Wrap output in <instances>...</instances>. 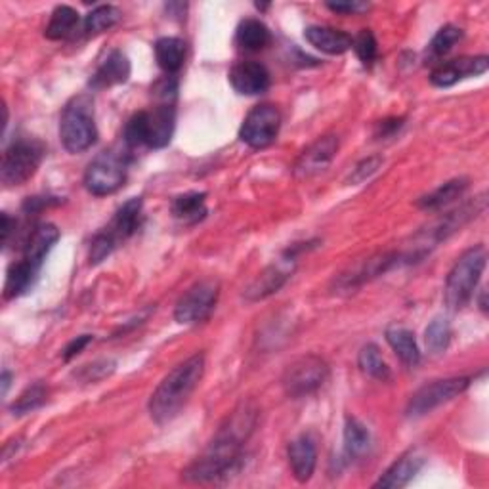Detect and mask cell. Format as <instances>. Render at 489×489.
Wrapping results in <instances>:
<instances>
[{
  "instance_id": "6da1fadb",
  "label": "cell",
  "mask_w": 489,
  "mask_h": 489,
  "mask_svg": "<svg viewBox=\"0 0 489 489\" xmlns=\"http://www.w3.org/2000/svg\"><path fill=\"white\" fill-rule=\"evenodd\" d=\"M255 424L256 409L241 404L225 419L203 454L182 472V478L190 484H209L228 476L241 461L245 442L253 434Z\"/></svg>"
},
{
  "instance_id": "7a4b0ae2",
  "label": "cell",
  "mask_w": 489,
  "mask_h": 489,
  "mask_svg": "<svg viewBox=\"0 0 489 489\" xmlns=\"http://www.w3.org/2000/svg\"><path fill=\"white\" fill-rule=\"evenodd\" d=\"M205 375V354H193L178 363L165 379L159 383L149 398V415L157 424H169L180 415L192 394Z\"/></svg>"
},
{
  "instance_id": "3957f363",
  "label": "cell",
  "mask_w": 489,
  "mask_h": 489,
  "mask_svg": "<svg viewBox=\"0 0 489 489\" xmlns=\"http://www.w3.org/2000/svg\"><path fill=\"white\" fill-rule=\"evenodd\" d=\"M177 127V109L174 104L159 102L154 109L138 111L124 127L122 140L130 149L147 146L152 149L167 147Z\"/></svg>"
},
{
  "instance_id": "277c9868",
  "label": "cell",
  "mask_w": 489,
  "mask_h": 489,
  "mask_svg": "<svg viewBox=\"0 0 489 489\" xmlns=\"http://www.w3.org/2000/svg\"><path fill=\"white\" fill-rule=\"evenodd\" d=\"M59 140L69 154H83L98 140L94 99L91 94L71 98L61 111Z\"/></svg>"
},
{
  "instance_id": "5b68a950",
  "label": "cell",
  "mask_w": 489,
  "mask_h": 489,
  "mask_svg": "<svg viewBox=\"0 0 489 489\" xmlns=\"http://www.w3.org/2000/svg\"><path fill=\"white\" fill-rule=\"evenodd\" d=\"M485 262L487 253L484 245L470 247L457 258L454 268L447 273L444 289L446 306L451 312H459L470 303L485 270Z\"/></svg>"
},
{
  "instance_id": "8992f818",
  "label": "cell",
  "mask_w": 489,
  "mask_h": 489,
  "mask_svg": "<svg viewBox=\"0 0 489 489\" xmlns=\"http://www.w3.org/2000/svg\"><path fill=\"white\" fill-rule=\"evenodd\" d=\"M44 154V144L33 140V138H18L12 142L6 147L3 167H0V180L4 187H16L33 178L41 167Z\"/></svg>"
},
{
  "instance_id": "52a82bcc",
  "label": "cell",
  "mask_w": 489,
  "mask_h": 489,
  "mask_svg": "<svg viewBox=\"0 0 489 489\" xmlns=\"http://www.w3.org/2000/svg\"><path fill=\"white\" fill-rule=\"evenodd\" d=\"M129 170V154H122V149H106L92 159L84 172V187L86 192L96 197H106L119 192L124 180H127Z\"/></svg>"
},
{
  "instance_id": "ba28073f",
  "label": "cell",
  "mask_w": 489,
  "mask_h": 489,
  "mask_svg": "<svg viewBox=\"0 0 489 489\" xmlns=\"http://www.w3.org/2000/svg\"><path fill=\"white\" fill-rule=\"evenodd\" d=\"M220 296V283L217 280H201L192 285L174 306V319L182 325L203 323L215 312Z\"/></svg>"
},
{
  "instance_id": "9c48e42d",
  "label": "cell",
  "mask_w": 489,
  "mask_h": 489,
  "mask_svg": "<svg viewBox=\"0 0 489 489\" xmlns=\"http://www.w3.org/2000/svg\"><path fill=\"white\" fill-rule=\"evenodd\" d=\"M329 377L327 361L319 356H303L295 359L283 375V388L287 396L304 398L318 392Z\"/></svg>"
},
{
  "instance_id": "30bf717a",
  "label": "cell",
  "mask_w": 489,
  "mask_h": 489,
  "mask_svg": "<svg viewBox=\"0 0 489 489\" xmlns=\"http://www.w3.org/2000/svg\"><path fill=\"white\" fill-rule=\"evenodd\" d=\"M470 386L469 377H451V379H442V381H434L430 384H424L421 390L411 396L409 406H407V417H424L429 415L430 411L436 407H440L447 401L459 398L461 394L467 392V388Z\"/></svg>"
},
{
  "instance_id": "8fae6325",
  "label": "cell",
  "mask_w": 489,
  "mask_h": 489,
  "mask_svg": "<svg viewBox=\"0 0 489 489\" xmlns=\"http://www.w3.org/2000/svg\"><path fill=\"white\" fill-rule=\"evenodd\" d=\"M281 129V113L275 106L262 104L248 111L245 117L240 138L241 142L253 149H264L272 146Z\"/></svg>"
},
{
  "instance_id": "7c38bea8",
  "label": "cell",
  "mask_w": 489,
  "mask_h": 489,
  "mask_svg": "<svg viewBox=\"0 0 489 489\" xmlns=\"http://www.w3.org/2000/svg\"><path fill=\"white\" fill-rule=\"evenodd\" d=\"M295 266H296V255L289 248L281 260L273 262V264H270L266 270H262L256 275L255 281L245 289V298L248 303H258V300H264L275 295L287 281H289V278L295 272Z\"/></svg>"
},
{
  "instance_id": "4fadbf2b",
  "label": "cell",
  "mask_w": 489,
  "mask_h": 489,
  "mask_svg": "<svg viewBox=\"0 0 489 489\" xmlns=\"http://www.w3.org/2000/svg\"><path fill=\"white\" fill-rule=\"evenodd\" d=\"M336 152H338V136L327 134L318 138L316 142L310 144L304 152L298 155L293 167V174L300 180L318 177V174H321L331 165Z\"/></svg>"
},
{
  "instance_id": "5bb4252c",
  "label": "cell",
  "mask_w": 489,
  "mask_h": 489,
  "mask_svg": "<svg viewBox=\"0 0 489 489\" xmlns=\"http://www.w3.org/2000/svg\"><path fill=\"white\" fill-rule=\"evenodd\" d=\"M398 258H399L398 253H379L369 256L367 260H361L354 268H350L344 273L338 275L336 289L341 293L343 291L352 293L359 289L361 285H366L367 281L379 278V275L390 270L398 262Z\"/></svg>"
},
{
  "instance_id": "9a60e30c",
  "label": "cell",
  "mask_w": 489,
  "mask_h": 489,
  "mask_svg": "<svg viewBox=\"0 0 489 489\" xmlns=\"http://www.w3.org/2000/svg\"><path fill=\"white\" fill-rule=\"evenodd\" d=\"M489 67V58L487 56H470V58H457L446 61V64L438 66L430 73V83L438 89H449L461 81L478 77L484 75Z\"/></svg>"
},
{
  "instance_id": "2e32d148",
  "label": "cell",
  "mask_w": 489,
  "mask_h": 489,
  "mask_svg": "<svg viewBox=\"0 0 489 489\" xmlns=\"http://www.w3.org/2000/svg\"><path fill=\"white\" fill-rule=\"evenodd\" d=\"M233 91L241 96H258L270 89V71L260 61H240L230 71Z\"/></svg>"
},
{
  "instance_id": "e0dca14e",
  "label": "cell",
  "mask_w": 489,
  "mask_h": 489,
  "mask_svg": "<svg viewBox=\"0 0 489 489\" xmlns=\"http://www.w3.org/2000/svg\"><path fill=\"white\" fill-rule=\"evenodd\" d=\"M424 461H426V457L419 447L406 451V454L401 455L377 482H375L373 487H377V489L379 487H383V489L406 487L419 474V470L424 465Z\"/></svg>"
},
{
  "instance_id": "ac0fdd59",
  "label": "cell",
  "mask_w": 489,
  "mask_h": 489,
  "mask_svg": "<svg viewBox=\"0 0 489 489\" xmlns=\"http://www.w3.org/2000/svg\"><path fill=\"white\" fill-rule=\"evenodd\" d=\"M58 240H59V230L54 224L44 222L35 225L33 232L29 233V240L23 245L21 260L31 264L36 272H41L48 253L54 248Z\"/></svg>"
},
{
  "instance_id": "d6986e66",
  "label": "cell",
  "mask_w": 489,
  "mask_h": 489,
  "mask_svg": "<svg viewBox=\"0 0 489 489\" xmlns=\"http://www.w3.org/2000/svg\"><path fill=\"white\" fill-rule=\"evenodd\" d=\"M130 77V61L121 50H111L107 58L98 66L91 79L92 91H104L127 83Z\"/></svg>"
},
{
  "instance_id": "ffe728a7",
  "label": "cell",
  "mask_w": 489,
  "mask_h": 489,
  "mask_svg": "<svg viewBox=\"0 0 489 489\" xmlns=\"http://www.w3.org/2000/svg\"><path fill=\"white\" fill-rule=\"evenodd\" d=\"M287 457H289V467L295 480L306 484L318 465V449L312 438L306 434L295 438L289 444V449H287Z\"/></svg>"
},
{
  "instance_id": "44dd1931",
  "label": "cell",
  "mask_w": 489,
  "mask_h": 489,
  "mask_svg": "<svg viewBox=\"0 0 489 489\" xmlns=\"http://www.w3.org/2000/svg\"><path fill=\"white\" fill-rule=\"evenodd\" d=\"M140 218H142V197H132L127 203H122L115 217L106 225V232L115 240L117 243L127 241L130 235L136 233L140 228Z\"/></svg>"
},
{
  "instance_id": "7402d4cb",
  "label": "cell",
  "mask_w": 489,
  "mask_h": 489,
  "mask_svg": "<svg viewBox=\"0 0 489 489\" xmlns=\"http://www.w3.org/2000/svg\"><path fill=\"white\" fill-rule=\"evenodd\" d=\"M304 36L313 48L329 56H341L354 44V39L348 33L333 28H321V25H312L304 31Z\"/></svg>"
},
{
  "instance_id": "603a6c76",
  "label": "cell",
  "mask_w": 489,
  "mask_h": 489,
  "mask_svg": "<svg viewBox=\"0 0 489 489\" xmlns=\"http://www.w3.org/2000/svg\"><path fill=\"white\" fill-rule=\"evenodd\" d=\"M81 25L79 12L67 4H61L52 12V18H50L44 29V36L50 41H67L81 31Z\"/></svg>"
},
{
  "instance_id": "cb8c5ba5",
  "label": "cell",
  "mask_w": 489,
  "mask_h": 489,
  "mask_svg": "<svg viewBox=\"0 0 489 489\" xmlns=\"http://www.w3.org/2000/svg\"><path fill=\"white\" fill-rule=\"evenodd\" d=\"M386 341L396 352V356L401 359V363L407 367H417L421 363V350L417 344V338L406 327H390L386 331Z\"/></svg>"
},
{
  "instance_id": "d4e9b609",
  "label": "cell",
  "mask_w": 489,
  "mask_h": 489,
  "mask_svg": "<svg viewBox=\"0 0 489 489\" xmlns=\"http://www.w3.org/2000/svg\"><path fill=\"white\" fill-rule=\"evenodd\" d=\"M469 190V180L467 178H455L442 184L440 187H436L434 192L422 195L417 201V207L422 210H440L447 205L454 203V201L461 199Z\"/></svg>"
},
{
  "instance_id": "484cf974",
  "label": "cell",
  "mask_w": 489,
  "mask_h": 489,
  "mask_svg": "<svg viewBox=\"0 0 489 489\" xmlns=\"http://www.w3.org/2000/svg\"><path fill=\"white\" fill-rule=\"evenodd\" d=\"M155 59L167 75H177L185 59V43L178 36H162L155 43Z\"/></svg>"
},
{
  "instance_id": "4316f807",
  "label": "cell",
  "mask_w": 489,
  "mask_h": 489,
  "mask_svg": "<svg viewBox=\"0 0 489 489\" xmlns=\"http://www.w3.org/2000/svg\"><path fill=\"white\" fill-rule=\"evenodd\" d=\"M172 217L184 224H195L203 220L207 215V193L203 192H190L174 197L170 205Z\"/></svg>"
},
{
  "instance_id": "83f0119b",
  "label": "cell",
  "mask_w": 489,
  "mask_h": 489,
  "mask_svg": "<svg viewBox=\"0 0 489 489\" xmlns=\"http://www.w3.org/2000/svg\"><path fill=\"white\" fill-rule=\"evenodd\" d=\"M272 41V33L260 20H245L240 23L235 33V43L247 52H258L264 50Z\"/></svg>"
},
{
  "instance_id": "f1b7e54d",
  "label": "cell",
  "mask_w": 489,
  "mask_h": 489,
  "mask_svg": "<svg viewBox=\"0 0 489 489\" xmlns=\"http://www.w3.org/2000/svg\"><path fill=\"white\" fill-rule=\"evenodd\" d=\"M36 272L31 264H28L25 260H18L12 264L6 272V283H4V298H18L23 293H28L31 289V285L35 283Z\"/></svg>"
},
{
  "instance_id": "f546056e",
  "label": "cell",
  "mask_w": 489,
  "mask_h": 489,
  "mask_svg": "<svg viewBox=\"0 0 489 489\" xmlns=\"http://www.w3.org/2000/svg\"><path fill=\"white\" fill-rule=\"evenodd\" d=\"M371 447V432L361 421L348 417L344 424V451L350 459H359Z\"/></svg>"
},
{
  "instance_id": "4dcf8cb0",
  "label": "cell",
  "mask_w": 489,
  "mask_h": 489,
  "mask_svg": "<svg viewBox=\"0 0 489 489\" xmlns=\"http://www.w3.org/2000/svg\"><path fill=\"white\" fill-rule=\"evenodd\" d=\"M358 366L371 379H377L381 383H386L392 379V371H390V367H388V363L384 361L377 344H366L359 350Z\"/></svg>"
},
{
  "instance_id": "1f68e13d",
  "label": "cell",
  "mask_w": 489,
  "mask_h": 489,
  "mask_svg": "<svg viewBox=\"0 0 489 489\" xmlns=\"http://www.w3.org/2000/svg\"><path fill=\"white\" fill-rule=\"evenodd\" d=\"M121 20V12L119 8L115 6H109V4H104V6H98L94 8L89 16H86L83 20V31L86 35H98V33H104L111 28H115V25L119 23Z\"/></svg>"
},
{
  "instance_id": "d6a6232c",
  "label": "cell",
  "mask_w": 489,
  "mask_h": 489,
  "mask_svg": "<svg viewBox=\"0 0 489 489\" xmlns=\"http://www.w3.org/2000/svg\"><path fill=\"white\" fill-rule=\"evenodd\" d=\"M424 343L430 354H442L451 343V323L446 318H434L424 331Z\"/></svg>"
},
{
  "instance_id": "836d02e7",
  "label": "cell",
  "mask_w": 489,
  "mask_h": 489,
  "mask_svg": "<svg viewBox=\"0 0 489 489\" xmlns=\"http://www.w3.org/2000/svg\"><path fill=\"white\" fill-rule=\"evenodd\" d=\"M462 39V29L455 28V25H446L440 31L434 35L429 48H426V56L430 59H438L446 56L451 48H454Z\"/></svg>"
},
{
  "instance_id": "e575fe53",
  "label": "cell",
  "mask_w": 489,
  "mask_h": 489,
  "mask_svg": "<svg viewBox=\"0 0 489 489\" xmlns=\"http://www.w3.org/2000/svg\"><path fill=\"white\" fill-rule=\"evenodd\" d=\"M46 401V388L44 384L41 383H36L29 388H25V392L14 401V404H12L10 411H12V415H28V413L35 411V409H39L43 404Z\"/></svg>"
},
{
  "instance_id": "d590c367",
  "label": "cell",
  "mask_w": 489,
  "mask_h": 489,
  "mask_svg": "<svg viewBox=\"0 0 489 489\" xmlns=\"http://www.w3.org/2000/svg\"><path fill=\"white\" fill-rule=\"evenodd\" d=\"M352 48L356 50L358 58L361 59L363 66H373L375 59L379 56V46H377V39H375V35L369 29H363L356 39Z\"/></svg>"
},
{
  "instance_id": "8d00e7d4",
  "label": "cell",
  "mask_w": 489,
  "mask_h": 489,
  "mask_svg": "<svg viewBox=\"0 0 489 489\" xmlns=\"http://www.w3.org/2000/svg\"><path fill=\"white\" fill-rule=\"evenodd\" d=\"M117 245H119V243H117L115 240H113V237H111L106 230L98 232V233L94 235L92 243H91V255H89L91 264H92V266L102 264V262L113 253V250L117 248Z\"/></svg>"
},
{
  "instance_id": "74e56055",
  "label": "cell",
  "mask_w": 489,
  "mask_h": 489,
  "mask_svg": "<svg viewBox=\"0 0 489 489\" xmlns=\"http://www.w3.org/2000/svg\"><path fill=\"white\" fill-rule=\"evenodd\" d=\"M113 371H115V361L102 359V361L89 363V366H84L79 373H75V375H77V377L84 383H96L99 379L109 377Z\"/></svg>"
},
{
  "instance_id": "f35d334b",
  "label": "cell",
  "mask_w": 489,
  "mask_h": 489,
  "mask_svg": "<svg viewBox=\"0 0 489 489\" xmlns=\"http://www.w3.org/2000/svg\"><path fill=\"white\" fill-rule=\"evenodd\" d=\"M383 165V157H369V159H363L361 162H358V165L354 167L352 174H350L348 178V184H361L366 182L367 178H371L375 172H377Z\"/></svg>"
},
{
  "instance_id": "ab89813d",
  "label": "cell",
  "mask_w": 489,
  "mask_h": 489,
  "mask_svg": "<svg viewBox=\"0 0 489 489\" xmlns=\"http://www.w3.org/2000/svg\"><path fill=\"white\" fill-rule=\"evenodd\" d=\"M92 338H94L92 335H81V336H77V338H73V341H71V343L66 346V350H64V359L69 361V359H73L75 356H79V354L83 352V350L92 343Z\"/></svg>"
},
{
  "instance_id": "60d3db41",
  "label": "cell",
  "mask_w": 489,
  "mask_h": 489,
  "mask_svg": "<svg viewBox=\"0 0 489 489\" xmlns=\"http://www.w3.org/2000/svg\"><path fill=\"white\" fill-rule=\"evenodd\" d=\"M401 127H404V119H384L377 124V130H375V136L381 138V140H384V138H390L394 136Z\"/></svg>"
},
{
  "instance_id": "b9f144b4",
  "label": "cell",
  "mask_w": 489,
  "mask_h": 489,
  "mask_svg": "<svg viewBox=\"0 0 489 489\" xmlns=\"http://www.w3.org/2000/svg\"><path fill=\"white\" fill-rule=\"evenodd\" d=\"M59 203H61V199H58V197H33V199L29 197L28 201H25L23 210L33 215V212H39L44 207H52V205H59Z\"/></svg>"
},
{
  "instance_id": "7bdbcfd3",
  "label": "cell",
  "mask_w": 489,
  "mask_h": 489,
  "mask_svg": "<svg viewBox=\"0 0 489 489\" xmlns=\"http://www.w3.org/2000/svg\"><path fill=\"white\" fill-rule=\"evenodd\" d=\"M331 12H336V14H358V12L367 10V3H358V0H352V3H327L325 4Z\"/></svg>"
},
{
  "instance_id": "ee69618b",
  "label": "cell",
  "mask_w": 489,
  "mask_h": 489,
  "mask_svg": "<svg viewBox=\"0 0 489 489\" xmlns=\"http://www.w3.org/2000/svg\"><path fill=\"white\" fill-rule=\"evenodd\" d=\"M12 228H16V222L12 220V218L6 215V212H3V245H4V247L8 245Z\"/></svg>"
},
{
  "instance_id": "f6af8a7d",
  "label": "cell",
  "mask_w": 489,
  "mask_h": 489,
  "mask_svg": "<svg viewBox=\"0 0 489 489\" xmlns=\"http://www.w3.org/2000/svg\"><path fill=\"white\" fill-rule=\"evenodd\" d=\"M10 381H12V375H10V371H3V377H0V383H3V396H6V394H8Z\"/></svg>"
}]
</instances>
